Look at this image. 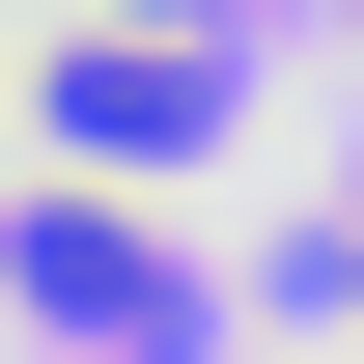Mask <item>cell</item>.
Returning <instances> with one entry per match:
<instances>
[{
  "instance_id": "obj_1",
  "label": "cell",
  "mask_w": 364,
  "mask_h": 364,
  "mask_svg": "<svg viewBox=\"0 0 364 364\" xmlns=\"http://www.w3.org/2000/svg\"><path fill=\"white\" fill-rule=\"evenodd\" d=\"M28 112H56V140H112V168H196V140H225V56L85 28V56H28Z\"/></svg>"
},
{
  "instance_id": "obj_2",
  "label": "cell",
  "mask_w": 364,
  "mask_h": 364,
  "mask_svg": "<svg viewBox=\"0 0 364 364\" xmlns=\"http://www.w3.org/2000/svg\"><path fill=\"white\" fill-rule=\"evenodd\" d=\"M0 280H28V309H85V336H168V252H140L112 196H0Z\"/></svg>"
},
{
  "instance_id": "obj_3",
  "label": "cell",
  "mask_w": 364,
  "mask_h": 364,
  "mask_svg": "<svg viewBox=\"0 0 364 364\" xmlns=\"http://www.w3.org/2000/svg\"><path fill=\"white\" fill-rule=\"evenodd\" d=\"M112 28H168V56H196V0H112Z\"/></svg>"
},
{
  "instance_id": "obj_4",
  "label": "cell",
  "mask_w": 364,
  "mask_h": 364,
  "mask_svg": "<svg viewBox=\"0 0 364 364\" xmlns=\"http://www.w3.org/2000/svg\"><path fill=\"white\" fill-rule=\"evenodd\" d=\"M0 112H28V85H0Z\"/></svg>"
},
{
  "instance_id": "obj_5",
  "label": "cell",
  "mask_w": 364,
  "mask_h": 364,
  "mask_svg": "<svg viewBox=\"0 0 364 364\" xmlns=\"http://www.w3.org/2000/svg\"><path fill=\"white\" fill-rule=\"evenodd\" d=\"M336 28H364V0H336Z\"/></svg>"
},
{
  "instance_id": "obj_6",
  "label": "cell",
  "mask_w": 364,
  "mask_h": 364,
  "mask_svg": "<svg viewBox=\"0 0 364 364\" xmlns=\"http://www.w3.org/2000/svg\"><path fill=\"white\" fill-rule=\"evenodd\" d=\"M336 280H364V252H336Z\"/></svg>"
}]
</instances>
